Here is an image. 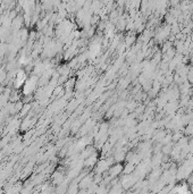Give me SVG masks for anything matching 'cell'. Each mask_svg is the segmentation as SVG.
Listing matches in <instances>:
<instances>
[{
  "label": "cell",
  "mask_w": 193,
  "mask_h": 194,
  "mask_svg": "<svg viewBox=\"0 0 193 194\" xmlns=\"http://www.w3.org/2000/svg\"><path fill=\"white\" fill-rule=\"evenodd\" d=\"M37 82H39V76H37V75L31 76L30 78H27L23 86V94L24 95L32 94L34 92V90H35V88H37Z\"/></svg>",
  "instance_id": "6da1fadb"
},
{
  "label": "cell",
  "mask_w": 193,
  "mask_h": 194,
  "mask_svg": "<svg viewBox=\"0 0 193 194\" xmlns=\"http://www.w3.org/2000/svg\"><path fill=\"white\" fill-rule=\"evenodd\" d=\"M95 166H97L95 167V171L98 174H101L108 169L109 166H110V163H109L108 160H100L99 162L95 163Z\"/></svg>",
  "instance_id": "7a4b0ae2"
},
{
  "label": "cell",
  "mask_w": 193,
  "mask_h": 194,
  "mask_svg": "<svg viewBox=\"0 0 193 194\" xmlns=\"http://www.w3.org/2000/svg\"><path fill=\"white\" fill-rule=\"evenodd\" d=\"M97 159H98V156H97V153L93 152L92 154L88 157V158H85L84 160V167H91V166H94L95 163H97Z\"/></svg>",
  "instance_id": "3957f363"
},
{
  "label": "cell",
  "mask_w": 193,
  "mask_h": 194,
  "mask_svg": "<svg viewBox=\"0 0 193 194\" xmlns=\"http://www.w3.org/2000/svg\"><path fill=\"white\" fill-rule=\"evenodd\" d=\"M51 179H52V183L56 184V185H60L64 180V174L60 173V171H55L54 175L51 176Z\"/></svg>",
  "instance_id": "277c9868"
},
{
  "label": "cell",
  "mask_w": 193,
  "mask_h": 194,
  "mask_svg": "<svg viewBox=\"0 0 193 194\" xmlns=\"http://www.w3.org/2000/svg\"><path fill=\"white\" fill-rule=\"evenodd\" d=\"M122 171V166L121 165H117V166H112L109 168V174H110V176L112 177H115L117 176L119 173Z\"/></svg>",
  "instance_id": "5b68a950"
},
{
  "label": "cell",
  "mask_w": 193,
  "mask_h": 194,
  "mask_svg": "<svg viewBox=\"0 0 193 194\" xmlns=\"http://www.w3.org/2000/svg\"><path fill=\"white\" fill-rule=\"evenodd\" d=\"M93 184V182H92V178L91 177H84L83 179L78 183V185H80V187H86V186H90V185H92Z\"/></svg>",
  "instance_id": "8992f818"
}]
</instances>
